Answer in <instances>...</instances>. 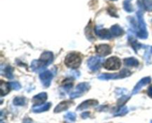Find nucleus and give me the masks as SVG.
Listing matches in <instances>:
<instances>
[{"instance_id": "1", "label": "nucleus", "mask_w": 152, "mask_h": 123, "mask_svg": "<svg viewBox=\"0 0 152 123\" xmlns=\"http://www.w3.org/2000/svg\"><path fill=\"white\" fill-rule=\"evenodd\" d=\"M137 24L136 23V20L133 18H131L130 23L132 24V26L135 28V29H137V36L139 38L142 39H147L148 37V31L146 29V25H145V21L143 19V12L141 10H138L137 13Z\"/></svg>"}, {"instance_id": "2", "label": "nucleus", "mask_w": 152, "mask_h": 123, "mask_svg": "<svg viewBox=\"0 0 152 123\" xmlns=\"http://www.w3.org/2000/svg\"><path fill=\"white\" fill-rule=\"evenodd\" d=\"M82 62V58L79 53L73 52L67 55L65 59V65L71 68H77L80 65Z\"/></svg>"}, {"instance_id": "3", "label": "nucleus", "mask_w": 152, "mask_h": 123, "mask_svg": "<svg viewBox=\"0 0 152 123\" xmlns=\"http://www.w3.org/2000/svg\"><path fill=\"white\" fill-rule=\"evenodd\" d=\"M132 73L129 70L123 69L118 74H102L98 76V79L100 80H110V79H119L130 76Z\"/></svg>"}, {"instance_id": "4", "label": "nucleus", "mask_w": 152, "mask_h": 123, "mask_svg": "<svg viewBox=\"0 0 152 123\" xmlns=\"http://www.w3.org/2000/svg\"><path fill=\"white\" fill-rule=\"evenodd\" d=\"M90 88V84L88 82H82L79 84L76 87V90L71 93L70 94V97L71 99H75V98L80 97V96H83L85 93L88 91Z\"/></svg>"}, {"instance_id": "5", "label": "nucleus", "mask_w": 152, "mask_h": 123, "mask_svg": "<svg viewBox=\"0 0 152 123\" xmlns=\"http://www.w3.org/2000/svg\"><path fill=\"white\" fill-rule=\"evenodd\" d=\"M104 59L99 56L91 57L88 61V66L89 69L92 71H97L101 68V65L103 62Z\"/></svg>"}, {"instance_id": "6", "label": "nucleus", "mask_w": 152, "mask_h": 123, "mask_svg": "<svg viewBox=\"0 0 152 123\" xmlns=\"http://www.w3.org/2000/svg\"><path fill=\"white\" fill-rule=\"evenodd\" d=\"M53 76L51 71H48V70H45L40 73L39 79L44 87H48L50 86Z\"/></svg>"}, {"instance_id": "7", "label": "nucleus", "mask_w": 152, "mask_h": 123, "mask_svg": "<svg viewBox=\"0 0 152 123\" xmlns=\"http://www.w3.org/2000/svg\"><path fill=\"white\" fill-rule=\"evenodd\" d=\"M120 65L121 63L120 59L116 56H113L107 59L104 64V67L108 70H117L120 68Z\"/></svg>"}, {"instance_id": "8", "label": "nucleus", "mask_w": 152, "mask_h": 123, "mask_svg": "<svg viewBox=\"0 0 152 123\" xmlns=\"http://www.w3.org/2000/svg\"><path fill=\"white\" fill-rule=\"evenodd\" d=\"M94 31L98 36L103 39H110L113 37V36L111 33V31L107 29H104V28H100V27L95 28Z\"/></svg>"}, {"instance_id": "9", "label": "nucleus", "mask_w": 152, "mask_h": 123, "mask_svg": "<svg viewBox=\"0 0 152 123\" xmlns=\"http://www.w3.org/2000/svg\"><path fill=\"white\" fill-rule=\"evenodd\" d=\"M151 79L150 78L149 76L145 77V78L142 79L140 81H139V82H138L137 84H136V86L134 87L133 91H132V94L134 95L139 93L140 90L144 86H145L146 84H148V83L151 82Z\"/></svg>"}, {"instance_id": "10", "label": "nucleus", "mask_w": 152, "mask_h": 123, "mask_svg": "<svg viewBox=\"0 0 152 123\" xmlns=\"http://www.w3.org/2000/svg\"><path fill=\"white\" fill-rule=\"evenodd\" d=\"M96 51L98 54L105 56L111 53V48L108 44H99V45H97L96 47Z\"/></svg>"}, {"instance_id": "11", "label": "nucleus", "mask_w": 152, "mask_h": 123, "mask_svg": "<svg viewBox=\"0 0 152 123\" xmlns=\"http://www.w3.org/2000/svg\"><path fill=\"white\" fill-rule=\"evenodd\" d=\"M40 60L46 65H50L53 60V54L51 53V52H49V51H45L40 56Z\"/></svg>"}, {"instance_id": "12", "label": "nucleus", "mask_w": 152, "mask_h": 123, "mask_svg": "<svg viewBox=\"0 0 152 123\" xmlns=\"http://www.w3.org/2000/svg\"><path fill=\"white\" fill-rule=\"evenodd\" d=\"M96 105H98L97 100H95V99H88V100L85 101L83 103L80 104L77 108V111H82V110L86 109V108H89L91 106H95Z\"/></svg>"}, {"instance_id": "13", "label": "nucleus", "mask_w": 152, "mask_h": 123, "mask_svg": "<svg viewBox=\"0 0 152 123\" xmlns=\"http://www.w3.org/2000/svg\"><path fill=\"white\" fill-rule=\"evenodd\" d=\"M71 105H73V102H71V101H63V102H60V103L55 108L54 112L59 113L62 112V111H65V110L68 109Z\"/></svg>"}, {"instance_id": "14", "label": "nucleus", "mask_w": 152, "mask_h": 123, "mask_svg": "<svg viewBox=\"0 0 152 123\" xmlns=\"http://www.w3.org/2000/svg\"><path fill=\"white\" fill-rule=\"evenodd\" d=\"M50 106H51V104L50 103H45L39 105H34L32 108V111L34 113L44 112V111H48L50 109Z\"/></svg>"}, {"instance_id": "15", "label": "nucleus", "mask_w": 152, "mask_h": 123, "mask_svg": "<svg viewBox=\"0 0 152 123\" xmlns=\"http://www.w3.org/2000/svg\"><path fill=\"white\" fill-rule=\"evenodd\" d=\"M46 65L41 60H34L31 63V69L34 71H39L44 70Z\"/></svg>"}, {"instance_id": "16", "label": "nucleus", "mask_w": 152, "mask_h": 123, "mask_svg": "<svg viewBox=\"0 0 152 123\" xmlns=\"http://www.w3.org/2000/svg\"><path fill=\"white\" fill-rule=\"evenodd\" d=\"M110 31H111V33L113 36H120L124 33L123 29L118 25H113L110 29Z\"/></svg>"}, {"instance_id": "17", "label": "nucleus", "mask_w": 152, "mask_h": 123, "mask_svg": "<svg viewBox=\"0 0 152 123\" xmlns=\"http://www.w3.org/2000/svg\"><path fill=\"white\" fill-rule=\"evenodd\" d=\"M48 99V95L46 93H40L37 94V96H34L33 98V102H35L36 104H42L45 102L46 99Z\"/></svg>"}, {"instance_id": "18", "label": "nucleus", "mask_w": 152, "mask_h": 123, "mask_svg": "<svg viewBox=\"0 0 152 123\" xmlns=\"http://www.w3.org/2000/svg\"><path fill=\"white\" fill-rule=\"evenodd\" d=\"M129 41H130L131 44H132V47L134 49V50L136 52H137L139 49H141V48H142V47H143V46H144L143 44H140V43H139V42H137V40L135 39L134 38H133L132 36L129 35Z\"/></svg>"}, {"instance_id": "19", "label": "nucleus", "mask_w": 152, "mask_h": 123, "mask_svg": "<svg viewBox=\"0 0 152 123\" xmlns=\"http://www.w3.org/2000/svg\"><path fill=\"white\" fill-rule=\"evenodd\" d=\"M124 64L126 66H131V67H137L139 65V62L135 58H126L124 59Z\"/></svg>"}, {"instance_id": "20", "label": "nucleus", "mask_w": 152, "mask_h": 123, "mask_svg": "<svg viewBox=\"0 0 152 123\" xmlns=\"http://www.w3.org/2000/svg\"><path fill=\"white\" fill-rule=\"evenodd\" d=\"M1 96H4V95L7 94L10 91V83H6L4 82H1Z\"/></svg>"}, {"instance_id": "21", "label": "nucleus", "mask_w": 152, "mask_h": 123, "mask_svg": "<svg viewBox=\"0 0 152 123\" xmlns=\"http://www.w3.org/2000/svg\"><path fill=\"white\" fill-rule=\"evenodd\" d=\"M26 99L23 96H18L13 99V104L15 105H18V106H22V105H26Z\"/></svg>"}, {"instance_id": "22", "label": "nucleus", "mask_w": 152, "mask_h": 123, "mask_svg": "<svg viewBox=\"0 0 152 123\" xmlns=\"http://www.w3.org/2000/svg\"><path fill=\"white\" fill-rule=\"evenodd\" d=\"M13 68L10 66H6L4 70H1V74H3V72H4V75L6 76V77H7L8 79H12L13 78Z\"/></svg>"}, {"instance_id": "23", "label": "nucleus", "mask_w": 152, "mask_h": 123, "mask_svg": "<svg viewBox=\"0 0 152 123\" xmlns=\"http://www.w3.org/2000/svg\"><path fill=\"white\" fill-rule=\"evenodd\" d=\"M76 118H77V115H76L75 113L73 112H68L65 114V119L69 122H73L76 120Z\"/></svg>"}, {"instance_id": "24", "label": "nucleus", "mask_w": 152, "mask_h": 123, "mask_svg": "<svg viewBox=\"0 0 152 123\" xmlns=\"http://www.w3.org/2000/svg\"><path fill=\"white\" fill-rule=\"evenodd\" d=\"M123 7L126 10V11L129 12V13H131L134 10L133 7H132V4H131V0H126L123 3Z\"/></svg>"}, {"instance_id": "25", "label": "nucleus", "mask_w": 152, "mask_h": 123, "mask_svg": "<svg viewBox=\"0 0 152 123\" xmlns=\"http://www.w3.org/2000/svg\"><path fill=\"white\" fill-rule=\"evenodd\" d=\"M144 7L148 11H152V0H142Z\"/></svg>"}, {"instance_id": "26", "label": "nucleus", "mask_w": 152, "mask_h": 123, "mask_svg": "<svg viewBox=\"0 0 152 123\" xmlns=\"http://www.w3.org/2000/svg\"><path fill=\"white\" fill-rule=\"evenodd\" d=\"M129 111V109L126 106H123L120 108L118 111H117V114H115V116H123L125 114H126Z\"/></svg>"}, {"instance_id": "27", "label": "nucleus", "mask_w": 152, "mask_h": 123, "mask_svg": "<svg viewBox=\"0 0 152 123\" xmlns=\"http://www.w3.org/2000/svg\"><path fill=\"white\" fill-rule=\"evenodd\" d=\"M10 83V85L11 88H13V90H18L21 88V84H19V82H12Z\"/></svg>"}, {"instance_id": "28", "label": "nucleus", "mask_w": 152, "mask_h": 123, "mask_svg": "<svg viewBox=\"0 0 152 123\" xmlns=\"http://www.w3.org/2000/svg\"><path fill=\"white\" fill-rule=\"evenodd\" d=\"M81 116L83 119H86L90 116V114H89V112H84L83 114H81Z\"/></svg>"}, {"instance_id": "29", "label": "nucleus", "mask_w": 152, "mask_h": 123, "mask_svg": "<svg viewBox=\"0 0 152 123\" xmlns=\"http://www.w3.org/2000/svg\"><path fill=\"white\" fill-rule=\"evenodd\" d=\"M148 95L150 96V97L152 98V85L148 87Z\"/></svg>"}, {"instance_id": "30", "label": "nucleus", "mask_w": 152, "mask_h": 123, "mask_svg": "<svg viewBox=\"0 0 152 123\" xmlns=\"http://www.w3.org/2000/svg\"><path fill=\"white\" fill-rule=\"evenodd\" d=\"M23 123H32V120L29 118H26L24 119Z\"/></svg>"}, {"instance_id": "31", "label": "nucleus", "mask_w": 152, "mask_h": 123, "mask_svg": "<svg viewBox=\"0 0 152 123\" xmlns=\"http://www.w3.org/2000/svg\"><path fill=\"white\" fill-rule=\"evenodd\" d=\"M151 53H152V47H151Z\"/></svg>"}, {"instance_id": "32", "label": "nucleus", "mask_w": 152, "mask_h": 123, "mask_svg": "<svg viewBox=\"0 0 152 123\" xmlns=\"http://www.w3.org/2000/svg\"><path fill=\"white\" fill-rule=\"evenodd\" d=\"M112 1H116V0H112Z\"/></svg>"}, {"instance_id": "33", "label": "nucleus", "mask_w": 152, "mask_h": 123, "mask_svg": "<svg viewBox=\"0 0 152 123\" xmlns=\"http://www.w3.org/2000/svg\"><path fill=\"white\" fill-rule=\"evenodd\" d=\"M1 123H3V122H2V121H1Z\"/></svg>"}, {"instance_id": "34", "label": "nucleus", "mask_w": 152, "mask_h": 123, "mask_svg": "<svg viewBox=\"0 0 152 123\" xmlns=\"http://www.w3.org/2000/svg\"><path fill=\"white\" fill-rule=\"evenodd\" d=\"M150 123H152V121H151V122H150Z\"/></svg>"}]
</instances>
